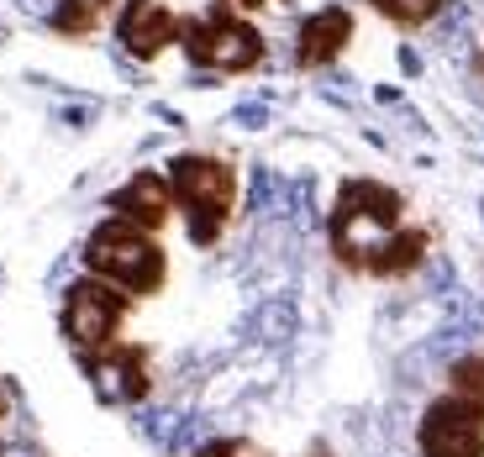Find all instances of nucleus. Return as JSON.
<instances>
[{
    "label": "nucleus",
    "mask_w": 484,
    "mask_h": 457,
    "mask_svg": "<svg viewBox=\"0 0 484 457\" xmlns=\"http://www.w3.org/2000/svg\"><path fill=\"white\" fill-rule=\"evenodd\" d=\"M400 216H406V200L390 189V184H374V179H348L337 189V205L327 216V231H332V253L343 269L353 274H368L374 253L400 231Z\"/></svg>",
    "instance_id": "obj_1"
},
{
    "label": "nucleus",
    "mask_w": 484,
    "mask_h": 457,
    "mask_svg": "<svg viewBox=\"0 0 484 457\" xmlns=\"http://www.w3.org/2000/svg\"><path fill=\"white\" fill-rule=\"evenodd\" d=\"M169 173V189H174V205L184 211V227L195 247H211L227 221H232V200H238V173L232 164L211 158V153H180L164 164Z\"/></svg>",
    "instance_id": "obj_2"
},
{
    "label": "nucleus",
    "mask_w": 484,
    "mask_h": 457,
    "mask_svg": "<svg viewBox=\"0 0 484 457\" xmlns=\"http://www.w3.org/2000/svg\"><path fill=\"white\" fill-rule=\"evenodd\" d=\"M79 258H85V269L95 279H111L126 294H158L164 279H169V258L153 242V231L132 227L121 216H111V221H101V227L90 231Z\"/></svg>",
    "instance_id": "obj_3"
},
{
    "label": "nucleus",
    "mask_w": 484,
    "mask_h": 457,
    "mask_svg": "<svg viewBox=\"0 0 484 457\" xmlns=\"http://www.w3.org/2000/svg\"><path fill=\"white\" fill-rule=\"evenodd\" d=\"M126 310H132V294H126V289H117L111 279L85 274V279H74V285L63 289L59 326H63V337H69V347H74L79 357H95V352H106V347L121 337Z\"/></svg>",
    "instance_id": "obj_4"
},
{
    "label": "nucleus",
    "mask_w": 484,
    "mask_h": 457,
    "mask_svg": "<svg viewBox=\"0 0 484 457\" xmlns=\"http://www.w3.org/2000/svg\"><path fill=\"white\" fill-rule=\"evenodd\" d=\"M184 58L195 68H211V74H247L263 63V32L253 21L232 16L227 5H216L211 16H195L184 21Z\"/></svg>",
    "instance_id": "obj_5"
},
{
    "label": "nucleus",
    "mask_w": 484,
    "mask_h": 457,
    "mask_svg": "<svg viewBox=\"0 0 484 457\" xmlns=\"http://www.w3.org/2000/svg\"><path fill=\"white\" fill-rule=\"evenodd\" d=\"M416 453L422 457H484V400L442 395L416 421Z\"/></svg>",
    "instance_id": "obj_6"
},
{
    "label": "nucleus",
    "mask_w": 484,
    "mask_h": 457,
    "mask_svg": "<svg viewBox=\"0 0 484 457\" xmlns=\"http://www.w3.org/2000/svg\"><path fill=\"white\" fill-rule=\"evenodd\" d=\"M85 373H90V389L101 405H142L153 395V368H148V352L137 342H111L95 357H79Z\"/></svg>",
    "instance_id": "obj_7"
},
{
    "label": "nucleus",
    "mask_w": 484,
    "mask_h": 457,
    "mask_svg": "<svg viewBox=\"0 0 484 457\" xmlns=\"http://www.w3.org/2000/svg\"><path fill=\"white\" fill-rule=\"evenodd\" d=\"M184 37V21L164 5V0H126L117 16V43L126 48V58L137 63H153L169 43Z\"/></svg>",
    "instance_id": "obj_8"
},
{
    "label": "nucleus",
    "mask_w": 484,
    "mask_h": 457,
    "mask_svg": "<svg viewBox=\"0 0 484 457\" xmlns=\"http://www.w3.org/2000/svg\"><path fill=\"white\" fill-rule=\"evenodd\" d=\"M106 205L117 211L121 221H132V227L142 231H158L169 216H174V189H169V173L158 169H137L121 189L106 195Z\"/></svg>",
    "instance_id": "obj_9"
},
{
    "label": "nucleus",
    "mask_w": 484,
    "mask_h": 457,
    "mask_svg": "<svg viewBox=\"0 0 484 457\" xmlns=\"http://www.w3.org/2000/svg\"><path fill=\"white\" fill-rule=\"evenodd\" d=\"M353 43V11L348 5H321L295 27V68H327Z\"/></svg>",
    "instance_id": "obj_10"
},
{
    "label": "nucleus",
    "mask_w": 484,
    "mask_h": 457,
    "mask_svg": "<svg viewBox=\"0 0 484 457\" xmlns=\"http://www.w3.org/2000/svg\"><path fill=\"white\" fill-rule=\"evenodd\" d=\"M426 258H432V237L422 227H400L379 253H374V263H368V274L374 279H406V274H416Z\"/></svg>",
    "instance_id": "obj_11"
},
{
    "label": "nucleus",
    "mask_w": 484,
    "mask_h": 457,
    "mask_svg": "<svg viewBox=\"0 0 484 457\" xmlns=\"http://www.w3.org/2000/svg\"><path fill=\"white\" fill-rule=\"evenodd\" d=\"M111 5H117V0H53L48 27H53L59 37H90V32L106 21Z\"/></svg>",
    "instance_id": "obj_12"
},
{
    "label": "nucleus",
    "mask_w": 484,
    "mask_h": 457,
    "mask_svg": "<svg viewBox=\"0 0 484 457\" xmlns=\"http://www.w3.org/2000/svg\"><path fill=\"white\" fill-rule=\"evenodd\" d=\"M253 332H258V342H263V347H285L295 332H301V316H295V305H290V300H269V305H258Z\"/></svg>",
    "instance_id": "obj_13"
},
{
    "label": "nucleus",
    "mask_w": 484,
    "mask_h": 457,
    "mask_svg": "<svg viewBox=\"0 0 484 457\" xmlns=\"http://www.w3.org/2000/svg\"><path fill=\"white\" fill-rule=\"evenodd\" d=\"M384 21H395V27H406V32H416V27H432L437 16H442V5L448 0H368Z\"/></svg>",
    "instance_id": "obj_14"
},
{
    "label": "nucleus",
    "mask_w": 484,
    "mask_h": 457,
    "mask_svg": "<svg viewBox=\"0 0 484 457\" xmlns=\"http://www.w3.org/2000/svg\"><path fill=\"white\" fill-rule=\"evenodd\" d=\"M448 384L469 400H484V352H464L448 363Z\"/></svg>",
    "instance_id": "obj_15"
},
{
    "label": "nucleus",
    "mask_w": 484,
    "mask_h": 457,
    "mask_svg": "<svg viewBox=\"0 0 484 457\" xmlns=\"http://www.w3.org/2000/svg\"><path fill=\"white\" fill-rule=\"evenodd\" d=\"M195 457H258V453H253L247 442H238V437H232V442H211V447H200ZM311 457H332V447H327V442H316V447H311Z\"/></svg>",
    "instance_id": "obj_16"
},
{
    "label": "nucleus",
    "mask_w": 484,
    "mask_h": 457,
    "mask_svg": "<svg viewBox=\"0 0 484 457\" xmlns=\"http://www.w3.org/2000/svg\"><path fill=\"white\" fill-rule=\"evenodd\" d=\"M232 126H242V132H263V126H269V106H263V100L238 106V111H232Z\"/></svg>",
    "instance_id": "obj_17"
},
{
    "label": "nucleus",
    "mask_w": 484,
    "mask_h": 457,
    "mask_svg": "<svg viewBox=\"0 0 484 457\" xmlns=\"http://www.w3.org/2000/svg\"><path fill=\"white\" fill-rule=\"evenodd\" d=\"M95 116H101V106H95V100H85V106H63L59 121H63V126H74V132H85Z\"/></svg>",
    "instance_id": "obj_18"
},
{
    "label": "nucleus",
    "mask_w": 484,
    "mask_h": 457,
    "mask_svg": "<svg viewBox=\"0 0 484 457\" xmlns=\"http://www.w3.org/2000/svg\"><path fill=\"white\" fill-rule=\"evenodd\" d=\"M422 68H426V63H422V53H416V48L406 43V48H400V74H406V79H416Z\"/></svg>",
    "instance_id": "obj_19"
},
{
    "label": "nucleus",
    "mask_w": 484,
    "mask_h": 457,
    "mask_svg": "<svg viewBox=\"0 0 484 457\" xmlns=\"http://www.w3.org/2000/svg\"><path fill=\"white\" fill-rule=\"evenodd\" d=\"M0 457H48V453L32 447V442H0Z\"/></svg>",
    "instance_id": "obj_20"
},
{
    "label": "nucleus",
    "mask_w": 484,
    "mask_h": 457,
    "mask_svg": "<svg viewBox=\"0 0 484 457\" xmlns=\"http://www.w3.org/2000/svg\"><path fill=\"white\" fill-rule=\"evenodd\" d=\"M374 100H379V106H400V90H395V84H379Z\"/></svg>",
    "instance_id": "obj_21"
},
{
    "label": "nucleus",
    "mask_w": 484,
    "mask_h": 457,
    "mask_svg": "<svg viewBox=\"0 0 484 457\" xmlns=\"http://www.w3.org/2000/svg\"><path fill=\"white\" fill-rule=\"evenodd\" d=\"M222 5H232V16H238V11H263L269 0H222Z\"/></svg>",
    "instance_id": "obj_22"
},
{
    "label": "nucleus",
    "mask_w": 484,
    "mask_h": 457,
    "mask_svg": "<svg viewBox=\"0 0 484 457\" xmlns=\"http://www.w3.org/2000/svg\"><path fill=\"white\" fill-rule=\"evenodd\" d=\"M153 116H158V121H169V126H184V116L169 111V106H153Z\"/></svg>",
    "instance_id": "obj_23"
},
{
    "label": "nucleus",
    "mask_w": 484,
    "mask_h": 457,
    "mask_svg": "<svg viewBox=\"0 0 484 457\" xmlns=\"http://www.w3.org/2000/svg\"><path fill=\"white\" fill-rule=\"evenodd\" d=\"M11 421V389H5V379H0V426Z\"/></svg>",
    "instance_id": "obj_24"
},
{
    "label": "nucleus",
    "mask_w": 484,
    "mask_h": 457,
    "mask_svg": "<svg viewBox=\"0 0 484 457\" xmlns=\"http://www.w3.org/2000/svg\"><path fill=\"white\" fill-rule=\"evenodd\" d=\"M0 43H5V21H0Z\"/></svg>",
    "instance_id": "obj_25"
},
{
    "label": "nucleus",
    "mask_w": 484,
    "mask_h": 457,
    "mask_svg": "<svg viewBox=\"0 0 484 457\" xmlns=\"http://www.w3.org/2000/svg\"><path fill=\"white\" fill-rule=\"evenodd\" d=\"M480 137H484V132H480Z\"/></svg>",
    "instance_id": "obj_26"
}]
</instances>
